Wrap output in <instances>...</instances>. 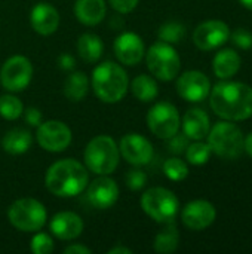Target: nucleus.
Instances as JSON below:
<instances>
[{"mask_svg":"<svg viewBox=\"0 0 252 254\" xmlns=\"http://www.w3.org/2000/svg\"><path fill=\"white\" fill-rule=\"evenodd\" d=\"M116 58L125 65H137L146 55V45L143 39L132 31L119 34L113 45Z\"/></svg>","mask_w":252,"mask_h":254,"instance_id":"2eb2a0df","label":"nucleus"},{"mask_svg":"<svg viewBox=\"0 0 252 254\" xmlns=\"http://www.w3.org/2000/svg\"><path fill=\"white\" fill-rule=\"evenodd\" d=\"M107 254H132L131 249H126V247H122V246H116L113 249H110Z\"/></svg>","mask_w":252,"mask_h":254,"instance_id":"ea45409f","label":"nucleus"},{"mask_svg":"<svg viewBox=\"0 0 252 254\" xmlns=\"http://www.w3.org/2000/svg\"><path fill=\"white\" fill-rule=\"evenodd\" d=\"M244 152H247L252 158V132H250L244 140Z\"/></svg>","mask_w":252,"mask_h":254,"instance_id":"a19ab883","label":"nucleus"},{"mask_svg":"<svg viewBox=\"0 0 252 254\" xmlns=\"http://www.w3.org/2000/svg\"><path fill=\"white\" fill-rule=\"evenodd\" d=\"M36 138L39 146L52 153L64 152L71 144V129L61 121H46L37 127Z\"/></svg>","mask_w":252,"mask_h":254,"instance_id":"9b49d317","label":"nucleus"},{"mask_svg":"<svg viewBox=\"0 0 252 254\" xmlns=\"http://www.w3.org/2000/svg\"><path fill=\"white\" fill-rule=\"evenodd\" d=\"M89 182L88 170L76 159H61L53 162L45 176L46 189L59 198H73L80 195Z\"/></svg>","mask_w":252,"mask_h":254,"instance_id":"f03ea898","label":"nucleus"},{"mask_svg":"<svg viewBox=\"0 0 252 254\" xmlns=\"http://www.w3.org/2000/svg\"><path fill=\"white\" fill-rule=\"evenodd\" d=\"M9 223L21 232H37L48 220L45 205L34 198L16 199L7 210Z\"/></svg>","mask_w":252,"mask_h":254,"instance_id":"0eeeda50","label":"nucleus"},{"mask_svg":"<svg viewBox=\"0 0 252 254\" xmlns=\"http://www.w3.org/2000/svg\"><path fill=\"white\" fill-rule=\"evenodd\" d=\"M77 52L83 61L94 64L101 58L104 52V43L100 36L94 33H83L77 40Z\"/></svg>","mask_w":252,"mask_h":254,"instance_id":"b1692460","label":"nucleus"},{"mask_svg":"<svg viewBox=\"0 0 252 254\" xmlns=\"http://www.w3.org/2000/svg\"><path fill=\"white\" fill-rule=\"evenodd\" d=\"M56 63H58V67L62 68V70H65V71H71L76 67V60L70 54H61L58 57Z\"/></svg>","mask_w":252,"mask_h":254,"instance_id":"4c0bfd02","label":"nucleus"},{"mask_svg":"<svg viewBox=\"0 0 252 254\" xmlns=\"http://www.w3.org/2000/svg\"><path fill=\"white\" fill-rule=\"evenodd\" d=\"M211 147L208 143H202V140L195 141L187 146L186 149V158L192 165H203L211 158Z\"/></svg>","mask_w":252,"mask_h":254,"instance_id":"c756f323","label":"nucleus"},{"mask_svg":"<svg viewBox=\"0 0 252 254\" xmlns=\"http://www.w3.org/2000/svg\"><path fill=\"white\" fill-rule=\"evenodd\" d=\"M83 228L85 225L82 217L73 211L56 213L49 222L50 234L62 241H71L79 238L83 232Z\"/></svg>","mask_w":252,"mask_h":254,"instance_id":"a211bd4d","label":"nucleus"},{"mask_svg":"<svg viewBox=\"0 0 252 254\" xmlns=\"http://www.w3.org/2000/svg\"><path fill=\"white\" fill-rule=\"evenodd\" d=\"M247 9H250V10H252V0H239Z\"/></svg>","mask_w":252,"mask_h":254,"instance_id":"79ce46f5","label":"nucleus"},{"mask_svg":"<svg viewBox=\"0 0 252 254\" xmlns=\"http://www.w3.org/2000/svg\"><path fill=\"white\" fill-rule=\"evenodd\" d=\"M30 22L36 33L42 36H49L55 33L59 27V13L55 6L46 1L34 4L30 13Z\"/></svg>","mask_w":252,"mask_h":254,"instance_id":"6ab92c4d","label":"nucleus"},{"mask_svg":"<svg viewBox=\"0 0 252 254\" xmlns=\"http://www.w3.org/2000/svg\"><path fill=\"white\" fill-rule=\"evenodd\" d=\"M149 129L162 140H168L180 131V113L172 103H156L147 113Z\"/></svg>","mask_w":252,"mask_h":254,"instance_id":"1a4fd4ad","label":"nucleus"},{"mask_svg":"<svg viewBox=\"0 0 252 254\" xmlns=\"http://www.w3.org/2000/svg\"><path fill=\"white\" fill-rule=\"evenodd\" d=\"M89 91V79L83 71H73L64 82V95L70 101H82Z\"/></svg>","mask_w":252,"mask_h":254,"instance_id":"393cba45","label":"nucleus"},{"mask_svg":"<svg viewBox=\"0 0 252 254\" xmlns=\"http://www.w3.org/2000/svg\"><path fill=\"white\" fill-rule=\"evenodd\" d=\"M230 39L241 49L247 51V49L252 48V33L248 31L247 28H242V27L236 28L233 33H230Z\"/></svg>","mask_w":252,"mask_h":254,"instance_id":"72a5a7b5","label":"nucleus"},{"mask_svg":"<svg viewBox=\"0 0 252 254\" xmlns=\"http://www.w3.org/2000/svg\"><path fill=\"white\" fill-rule=\"evenodd\" d=\"M143 211L157 223L174 222L180 210V201L175 193L166 188H150L141 196Z\"/></svg>","mask_w":252,"mask_h":254,"instance_id":"6e6552de","label":"nucleus"},{"mask_svg":"<svg viewBox=\"0 0 252 254\" xmlns=\"http://www.w3.org/2000/svg\"><path fill=\"white\" fill-rule=\"evenodd\" d=\"M177 92L189 103H201L211 92V80L199 70L184 71L177 80Z\"/></svg>","mask_w":252,"mask_h":254,"instance_id":"ddd939ff","label":"nucleus"},{"mask_svg":"<svg viewBox=\"0 0 252 254\" xmlns=\"http://www.w3.org/2000/svg\"><path fill=\"white\" fill-rule=\"evenodd\" d=\"M217 217L215 207L205 199L189 202L181 211V220L186 228L192 231H203L209 228Z\"/></svg>","mask_w":252,"mask_h":254,"instance_id":"dca6fc26","label":"nucleus"},{"mask_svg":"<svg viewBox=\"0 0 252 254\" xmlns=\"http://www.w3.org/2000/svg\"><path fill=\"white\" fill-rule=\"evenodd\" d=\"M211 150L223 159H238L244 153V134L232 121L215 124L208 132Z\"/></svg>","mask_w":252,"mask_h":254,"instance_id":"39448f33","label":"nucleus"},{"mask_svg":"<svg viewBox=\"0 0 252 254\" xmlns=\"http://www.w3.org/2000/svg\"><path fill=\"white\" fill-rule=\"evenodd\" d=\"M83 159L89 171L98 176H110L119 165V146L110 135H97L85 147Z\"/></svg>","mask_w":252,"mask_h":254,"instance_id":"20e7f679","label":"nucleus"},{"mask_svg":"<svg viewBox=\"0 0 252 254\" xmlns=\"http://www.w3.org/2000/svg\"><path fill=\"white\" fill-rule=\"evenodd\" d=\"M146 63L150 73L163 82L174 80L181 70V60L175 48L166 42H156L146 51Z\"/></svg>","mask_w":252,"mask_h":254,"instance_id":"423d86ee","label":"nucleus"},{"mask_svg":"<svg viewBox=\"0 0 252 254\" xmlns=\"http://www.w3.org/2000/svg\"><path fill=\"white\" fill-rule=\"evenodd\" d=\"M165 225H166V228L156 235L154 243H153V249H154V252L160 254L174 253L178 249L180 234H178V229H177L174 222H169Z\"/></svg>","mask_w":252,"mask_h":254,"instance_id":"bb28decb","label":"nucleus"},{"mask_svg":"<svg viewBox=\"0 0 252 254\" xmlns=\"http://www.w3.org/2000/svg\"><path fill=\"white\" fill-rule=\"evenodd\" d=\"M242 64V58L233 49H221L217 52L212 61V68L217 77L220 79H230L233 77Z\"/></svg>","mask_w":252,"mask_h":254,"instance_id":"4be33fe9","label":"nucleus"},{"mask_svg":"<svg viewBox=\"0 0 252 254\" xmlns=\"http://www.w3.org/2000/svg\"><path fill=\"white\" fill-rule=\"evenodd\" d=\"M230 27L220 19H209L199 24L193 31V43L201 51H214L230 39Z\"/></svg>","mask_w":252,"mask_h":254,"instance_id":"f8f14e48","label":"nucleus"},{"mask_svg":"<svg viewBox=\"0 0 252 254\" xmlns=\"http://www.w3.org/2000/svg\"><path fill=\"white\" fill-rule=\"evenodd\" d=\"M125 183L131 190H141L147 185V174L140 168L129 170L125 176Z\"/></svg>","mask_w":252,"mask_h":254,"instance_id":"473e14b6","label":"nucleus"},{"mask_svg":"<svg viewBox=\"0 0 252 254\" xmlns=\"http://www.w3.org/2000/svg\"><path fill=\"white\" fill-rule=\"evenodd\" d=\"M163 173L172 182H183L189 176V167H187V164L183 159L171 158V159L165 161Z\"/></svg>","mask_w":252,"mask_h":254,"instance_id":"7c9ffc66","label":"nucleus"},{"mask_svg":"<svg viewBox=\"0 0 252 254\" xmlns=\"http://www.w3.org/2000/svg\"><path fill=\"white\" fill-rule=\"evenodd\" d=\"M86 198L92 207L98 210H107L117 202L119 186L108 176H101L88 186Z\"/></svg>","mask_w":252,"mask_h":254,"instance_id":"f3484780","label":"nucleus"},{"mask_svg":"<svg viewBox=\"0 0 252 254\" xmlns=\"http://www.w3.org/2000/svg\"><path fill=\"white\" fill-rule=\"evenodd\" d=\"M131 89L135 98L141 103H150L159 95V86L156 83V79L149 74H138L132 80Z\"/></svg>","mask_w":252,"mask_h":254,"instance_id":"a878e982","label":"nucleus"},{"mask_svg":"<svg viewBox=\"0 0 252 254\" xmlns=\"http://www.w3.org/2000/svg\"><path fill=\"white\" fill-rule=\"evenodd\" d=\"M157 36H159V40L166 42L169 45H175V43H180L184 39L186 27L183 24H180V22L169 21V22H165L163 25H160V28L157 31Z\"/></svg>","mask_w":252,"mask_h":254,"instance_id":"c85d7f7f","label":"nucleus"},{"mask_svg":"<svg viewBox=\"0 0 252 254\" xmlns=\"http://www.w3.org/2000/svg\"><path fill=\"white\" fill-rule=\"evenodd\" d=\"M92 88L95 95L107 104H114L123 100L129 88L126 71L113 61L98 64L92 71Z\"/></svg>","mask_w":252,"mask_h":254,"instance_id":"7ed1b4c3","label":"nucleus"},{"mask_svg":"<svg viewBox=\"0 0 252 254\" xmlns=\"http://www.w3.org/2000/svg\"><path fill=\"white\" fill-rule=\"evenodd\" d=\"M92 250L83 244H71L64 249V254H91Z\"/></svg>","mask_w":252,"mask_h":254,"instance_id":"58836bf2","label":"nucleus"},{"mask_svg":"<svg viewBox=\"0 0 252 254\" xmlns=\"http://www.w3.org/2000/svg\"><path fill=\"white\" fill-rule=\"evenodd\" d=\"M33 144V135L28 129L13 128L7 131L1 140L3 150L9 155H22L28 152Z\"/></svg>","mask_w":252,"mask_h":254,"instance_id":"5701e85b","label":"nucleus"},{"mask_svg":"<svg viewBox=\"0 0 252 254\" xmlns=\"http://www.w3.org/2000/svg\"><path fill=\"white\" fill-rule=\"evenodd\" d=\"M212 112L224 121H245L252 116V88L242 82H220L211 89Z\"/></svg>","mask_w":252,"mask_h":254,"instance_id":"f257e3e1","label":"nucleus"},{"mask_svg":"<svg viewBox=\"0 0 252 254\" xmlns=\"http://www.w3.org/2000/svg\"><path fill=\"white\" fill-rule=\"evenodd\" d=\"M22 112H24V104L18 97L12 94L0 95V116L1 118H4L6 121H15L22 115Z\"/></svg>","mask_w":252,"mask_h":254,"instance_id":"cd10ccee","label":"nucleus"},{"mask_svg":"<svg viewBox=\"0 0 252 254\" xmlns=\"http://www.w3.org/2000/svg\"><path fill=\"white\" fill-rule=\"evenodd\" d=\"M107 13L105 0H76L74 15L83 25L92 27L100 24Z\"/></svg>","mask_w":252,"mask_h":254,"instance_id":"412c9836","label":"nucleus"},{"mask_svg":"<svg viewBox=\"0 0 252 254\" xmlns=\"http://www.w3.org/2000/svg\"><path fill=\"white\" fill-rule=\"evenodd\" d=\"M119 152L122 158L135 167L149 164L153 159V144L138 132H129L122 137L119 144Z\"/></svg>","mask_w":252,"mask_h":254,"instance_id":"4468645a","label":"nucleus"},{"mask_svg":"<svg viewBox=\"0 0 252 254\" xmlns=\"http://www.w3.org/2000/svg\"><path fill=\"white\" fill-rule=\"evenodd\" d=\"M181 125H183V132L186 134V137L189 140H195V141L206 138V135L211 129L209 118L202 109L187 110L183 118Z\"/></svg>","mask_w":252,"mask_h":254,"instance_id":"aec40b11","label":"nucleus"},{"mask_svg":"<svg viewBox=\"0 0 252 254\" xmlns=\"http://www.w3.org/2000/svg\"><path fill=\"white\" fill-rule=\"evenodd\" d=\"M22 115H24L25 122H27L30 127H36V128H37V127L43 122L42 112H40L39 109H36V107H28V109H25V110L22 112Z\"/></svg>","mask_w":252,"mask_h":254,"instance_id":"c9c22d12","label":"nucleus"},{"mask_svg":"<svg viewBox=\"0 0 252 254\" xmlns=\"http://www.w3.org/2000/svg\"><path fill=\"white\" fill-rule=\"evenodd\" d=\"M30 249L34 254H50L53 252V240L48 234L37 231L31 240Z\"/></svg>","mask_w":252,"mask_h":254,"instance_id":"2f4dec72","label":"nucleus"},{"mask_svg":"<svg viewBox=\"0 0 252 254\" xmlns=\"http://www.w3.org/2000/svg\"><path fill=\"white\" fill-rule=\"evenodd\" d=\"M108 1H110L111 7L114 10H117L119 13H129L138 4V0H108Z\"/></svg>","mask_w":252,"mask_h":254,"instance_id":"e433bc0d","label":"nucleus"},{"mask_svg":"<svg viewBox=\"0 0 252 254\" xmlns=\"http://www.w3.org/2000/svg\"><path fill=\"white\" fill-rule=\"evenodd\" d=\"M168 149L172 152V153H183L186 152L187 146H189V138L186 137V134H175L172 135L171 138H168Z\"/></svg>","mask_w":252,"mask_h":254,"instance_id":"f704fd0d","label":"nucleus"},{"mask_svg":"<svg viewBox=\"0 0 252 254\" xmlns=\"http://www.w3.org/2000/svg\"><path fill=\"white\" fill-rule=\"evenodd\" d=\"M33 77L31 61L24 55H13L0 68V83L9 92L24 91Z\"/></svg>","mask_w":252,"mask_h":254,"instance_id":"9d476101","label":"nucleus"}]
</instances>
